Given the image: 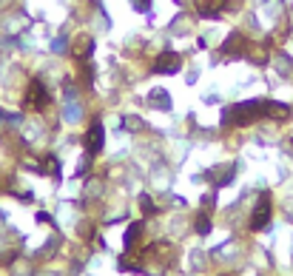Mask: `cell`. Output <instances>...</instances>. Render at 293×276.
I'll use <instances>...</instances> for the list:
<instances>
[{
    "mask_svg": "<svg viewBox=\"0 0 293 276\" xmlns=\"http://www.w3.org/2000/svg\"><path fill=\"white\" fill-rule=\"evenodd\" d=\"M86 143H89V151H91V154L103 151V143H106V134H103V125H100V123H94V125H91V131H89V137H86Z\"/></svg>",
    "mask_w": 293,
    "mask_h": 276,
    "instance_id": "3957f363",
    "label": "cell"
},
{
    "mask_svg": "<svg viewBox=\"0 0 293 276\" xmlns=\"http://www.w3.org/2000/svg\"><path fill=\"white\" fill-rule=\"evenodd\" d=\"M137 233H140V225H131V228H128V233H125V245H131V242L137 239Z\"/></svg>",
    "mask_w": 293,
    "mask_h": 276,
    "instance_id": "9c48e42d",
    "label": "cell"
},
{
    "mask_svg": "<svg viewBox=\"0 0 293 276\" xmlns=\"http://www.w3.org/2000/svg\"><path fill=\"white\" fill-rule=\"evenodd\" d=\"M131 6L137 12H148V9H151V0H131Z\"/></svg>",
    "mask_w": 293,
    "mask_h": 276,
    "instance_id": "ba28073f",
    "label": "cell"
},
{
    "mask_svg": "<svg viewBox=\"0 0 293 276\" xmlns=\"http://www.w3.org/2000/svg\"><path fill=\"white\" fill-rule=\"evenodd\" d=\"M267 222H270V196L262 194L256 208H253V216H250V228H253V231H262Z\"/></svg>",
    "mask_w": 293,
    "mask_h": 276,
    "instance_id": "6da1fadb",
    "label": "cell"
},
{
    "mask_svg": "<svg viewBox=\"0 0 293 276\" xmlns=\"http://www.w3.org/2000/svg\"><path fill=\"white\" fill-rule=\"evenodd\" d=\"M219 9H222V0H199V12L205 18H216Z\"/></svg>",
    "mask_w": 293,
    "mask_h": 276,
    "instance_id": "8992f818",
    "label": "cell"
},
{
    "mask_svg": "<svg viewBox=\"0 0 293 276\" xmlns=\"http://www.w3.org/2000/svg\"><path fill=\"white\" fill-rule=\"evenodd\" d=\"M160 74H174V72H179V54H174V52H165L157 60V66H154Z\"/></svg>",
    "mask_w": 293,
    "mask_h": 276,
    "instance_id": "7a4b0ae2",
    "label": "cell"
},
{
    "mask_svg": "<svg viewBox=\"0 0 293 276\" xmlns=\"http://www.w3.org/2000/svg\"><path fill=\"white\" fill-rule=\"evenodd\" d=\"M211 231V222L208 219H199V233H208Z\"/></svg>",
    "mask_w": 293,
    "mask_h": 276,
    "instance_id": "30bf717a",
    "label": "cell"
},
{
    "mask_svg": "<svg viewBox=\"0 0 293 276\" xmlns=\"http://www.w3.org/2000/svg\"><path fill=\"white\" fill-rule=\"evenodd\" d=\"M29 100H32L35 106H46V89L40 86V80L32 83V89H29Z\"/></svg>",
    "mask_w": 293,
    "mask_h": 276,
    "instance_id": "52a82bcc",
    "label": "cell"
},
{
    "mask_svg": "<svg viewBox=\"0 0 293 276\" xmlns=\"http://www.w3.org/2000/svg\"><path fill=\"white\" fill-rule=\"evenodd\" d=\"M151 106H154V108H162V111H168V108H171L168 91H162V89H154V91H151Z\"/></svg>",
    "mask_w": 293,
    "mask_h": 276,
    "instance_id": "5b68a950",
    "label": "cell"
},
{
    "mask_svg": "<svg viewBox=\"0 0 293 276\" xmlns=\"http://www.w3.org/2000/svg\"><path fill=\"white\" fill-rule=\"evenodd\" d=\"M242 35L239 32H231V37H228V40H225V46H222V52L225 54H242Z\"/></svg>",
    "mask_w": 293,
    "mask_h": 276,
    "instance_id": "277c9868",
    "label": "cell"
}]
</instances>
